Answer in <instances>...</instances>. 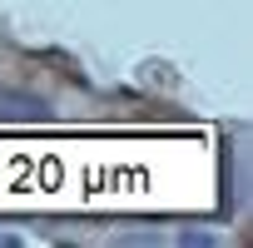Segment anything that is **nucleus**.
Wrapping results in <instances>:
<instances>
[{"instance_id": "1", "label": "nucleus", "mask_w": 253, "mask_h": 248, "mask_svg": "<svg viewBox=\"0 0 253 248\" xmlns=\"http://www.w3.org/2000/svg\"><path fill=\"white\" fill-rule=\"evenodd\" d=\"M0 248H15V238H10V233H0Z\"/></svg>"}]
</instances>
